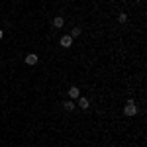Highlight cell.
Segmentation results:
<instances>
[{
    "mask_svg": "<svg viewBox=\"0 0 147 147\" xmlns=\"http://www.w3.org/2000/svg\"><path fill=\"white\" fill-rule=\"evenodd\" d=\"M137 112H139V108H137V106H136V102H134V100H131V98H129V100L125 102L124 114H125V116H137Z\"/></svg>",
    "mask_w": 147,
    "mask_h": 147,
    "instance_id": "obj_1",
    "label": "cell"
},
{
    "mask_svg": "<svg viewBox=\"0 0 147 147\" xmlns=\"http://www.w3.org/2000/svg\"><path fill=\"white\" fill-rule=\"evenodd\" d=\"M59 43H61V47H65V49H69V47H73V37L71 35H63L61 39H59Z\"/></svg>",
    "mask_w": 147,
    "mask_h": 147,
    "instance_id": "obj_2",
    "label": "cell"
},
{
    "mask_svg": "<svg viewBox=\"0 0 147 147\" xmlns=\"http://www.w3.org/2000/svg\"><path fill=\"white\" fill-rule=\"evenodd\" d=\"M77 100H79V102H77V106H79V108H82V110H88L90 102H88V98H86V96H82V94H80Z\"/></svg>",
    "mask_w": 147,
    "mask_h": 147,
    "instance_id": "obj_3",
    "label": "cell"
},
{
    "mask_svg": "<svg viewBox=\"0 0 147 147\" xmlns=\"http://www.w3.org/2000/svg\"><path fill=\"white\" fill-rule=\"evenodd\" d=\"M80 96V88L79 86H71L69 88V100H77Z\"/></svg>",
    "mask_w": 147,
    "mask_h": 147,
    "instance_id": "obj_4",
    "label": "cell"
},
{
    "mask_svg": "<svg viewBox=\"0 0 147 147\" xmlns=\"http://www.w3.org/2000/svg\"><path fill=\"white\" fill-rule=\"evenodd\" d=\"M37 61H39V57L35 53H28L26 55V65H37Z\"/></svg>",
    "mask_w": 147,
    "mask_h": 147,
    "instance_id": "obj_5",
    "label": "cell"
},
{
    "mask_svg": "<svg viewBox=\"0 0 147 147\" xmlns=\"http://www.w3.org/2000/svg\"><path fill=\"white\" fill-rule=\"evenodd\" d=\"M63 108H65L67 112H73V110L77 108V102H75V100H65V102H63Z\"/></svg>",
    "mask_w": 147,
    "mask_h": 147,
    "instance_id": "obj_6",
    "label": "cell"
},
{
    "mask_svg": "<svg viewBox=\"0 0 147 147\" xmlns=\"http://www.w3.org/2000/svg\"><path fill=\"white\" fill-rule=\"evenodd\" d=\"M63 26H65V20H63L61 16H55V18H53V28H57V30H61Z\"/></svg>",
    "mask_w": 147,
    "mask_h": 147,
    "instance_id": "obj_7",
    "label": "cell"
},
{
    "mask_svg": "<svg viewBox=\"0 0 147 147\" xmlns=\"http://www.w3.org/2000/svg\"><path fill=\"white\" fill-rule=\"evenodd\" d=\"M82 34V28H80V26H75V28H73V30H71V37H73V39H75V37H79V35Z\"/></svg>",
    "mask_w": 147,
    "mask_h": 147,
    "instance_id": "obj_8",
    "label": "cell"
},
{
    "mask_svg": "<svg viewBox=\"0 0 147 147\" xmlns=\"http://www.w3.org/2000/svg\"><path fill=\"white\" fill-rule=\"evenodd\" d=\"M118 22H120V24L127 22V14H125V12H120V14H118Z\"/></svg>",
    "mask_w": 147,
    "mask_h": 147,
    "instance_id": "obj_9",
    "label": "cell"
},
{
    "mask_svg": "<svg viewBox=\"0 0 147 147\" xmlns=\"http://www.w3.org/2000/svg\"><path fill=\"white\" fill-rule=\"evenodd\" d=\"M2 37H4V32H2V28H0V39H2Z\"/></svg>",
    "mask_w": 147,
    "mask_h": 147,
    "instance_id": "obj_10",
    "label": "cell"
},
{
    "mask_svg": "<svg viewBox=\"0 0 147 147\" xmlns=\"http://www.w3.org/2000/svg\"><path fill=\"white\" fill-rule=\"evenodd\" d=\"M134 2H141V0H134Z\"/></svg>",
    "mask_w": 147,
    "mask_h": 147,
    "instance_id": "obj_11",
    "label": "cell"
}]
</instances>
